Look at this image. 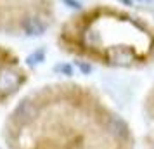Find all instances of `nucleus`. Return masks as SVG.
I'll return each instance as SVG.
<instances>
[{
    "label": "nucleus",
    "mask_w": 154,
    "mask_h": 149,
    "mask_svg": "<svg viewBox=\"0 0 154 149\" xmlns=\"http://www.w3.org/2000/svg\"><path fill=\"white\" fill-rule=\"evenodd\" d=\"M4 149H133L126 121L92 87L50 82L16 99L2 125Z\"/></svg>",
    "instance_id": "1"
},
{
    "label": "nucleus",
    "mask_w": 154,
    "mask_h": 149,
    "mask_svg": "<svg viewBox=\"0 0 154 149\" xmlns=\"http://www.w3.org/2000/svg\"><path fill=\"white\" fill-rule=\"evenodd\" d=\"M64 54L104 68H142L154 63V26L126 9L95 4L59 26Z\"/></svg>",
    "instance_id": "2"
},
{
    "label": "nucleus",
    "mask_w": 154,
    "mask_h": 149,
    "mask_svg": "<svg viewBox=\"0 0 154 149\" xmlns=\"http://www.w3.org/2000/svg\"><path fill=\"white\" fill-rule=\"evenodd\" d=\"M0 149H2V147H0Z\"/></svg>",
    "instance_id": "6"
},
{
    "label": "nucleus",
    "mask_w": 154,
    "mask_h": 149,
    "mask_svg": "<svg viewBox=\"0 0 154 149\" xmlns=\"http://www.w3.org/2000/svg\"><path fill=\"white\" fill-rule=\"evenodd\" d=\"M56 17V0H0V36H42L54 26Z\"/></svg>",
    "instance_id": "3"
},
{
    "label": "nucleus",
    "mask_w": 154,
    "mask_h": 149,
    "mask_svg": "<svg viewBox=\"0 0 154 149\" xmlns=\"http://www.w3.org/2000/svg\"><path fill=\"white\" fill-rule=\"evenodd\" d=\"M142 123H144V134H142V149H154V87L147 94L144 107H142Z\"/></svg>",
    "instance_id": "5"
},
{
    "label": "nucleus",
    "mask_w": 154,
    "mask_h": 149,
    "mask_svg": "<svg viewBox=\"0 0 154 149\" xmlns=\"http://www.w3.org/2000/svg\"><path fill=\"white\" fill-rule=\"evenodd\" d=\"M28 66L12 47L0 43V109L12 104L29 83Z\"/></svg>",
    "instance_id": "4"
}]
</instances>
